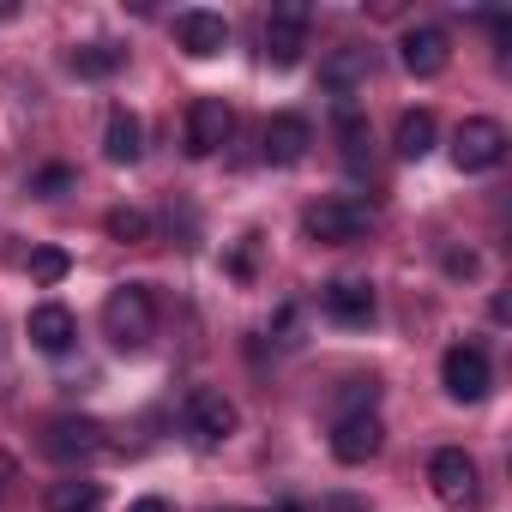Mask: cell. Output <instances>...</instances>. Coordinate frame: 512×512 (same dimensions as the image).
<instances>
[{
    "label": "cell",
    "mask_w": 512,
    "mask_h": 512,
    "mask_svg": "<svg viewBox=\"0 0 512 512\" xmlns=\"http://www.w3.org/2000/svg\"><path fill=\"white\" fill-rule=\"evenodd\" d=\"M67 187H73V169H67V163H49V169L31 175V193H37V199H61Z\"/></svg>",
    "instance_id": "24"
},
{
    "label": "cell",
    "mask_w": 512,
    "mask_h": 512,
    "mask_svg": "<svg viewBox=\"0 0 512 512\" xmlns=\"http://www.w3.org/2000/svg\"><path fill=\"white\" fill-rule=\"evenodd\" d=\"M500 157H506V127H500V121H488V115L458 121V133H452V163H458L464 175H482V169H494Z\"/></svg>",
    "instance_id": "3"
},
{
    "label": "cell",
    "mask_w": 512,
    "mask_h": 512,
    "mask_svg": "<svg viewBox=\"0 0 512 512\" xmlns=\"http://www.w3.org/2000/svg\"><path fill=\"white\" fill-rule=\"evenodd\" d=\"M235 422H241V410H235L217 386H193V392H187V428H193L199 440H211V446H217V440H229V434H235Z\"/></svg>",
    "instance_id": "8"
},
{
    "label": "cell",
    "mask_w": 512,
    "mask_h": 512,
    "mask_svg": "<svg viewBox=\"0 0 512 512\" xmlns=\"http://www.w3.org/2000/svg\"><path fill=\"white\" fill-rule=\"evenodd\" d=\"M25 332H31V344H37L43 356H67V350H73V338H79V320H73L61 302H43V308H31Z\"/></svg>",
    "instance_id": "14"
},
{
    "label": "cell",
    "mask_w": 512,
    "mask_h": 512,
    "mask_svg": "<svg viewBox=\"0 0 512 512\" xmlns=\"http://www.w3.org/2000/svg\"><path fill=\"white\" fill-rule=\"evenodd\" d=\"M103 157L109 163H139L145 157V127H139V115L133 109H109V127H103Z\"/></svg>",
    "instance_id": "18"
},
{
    "label": "cell",
    "mask_w": 512,
    "mask_h": 512,
    "mask_svg": "<svg viewBox=\"0 0 512 512\" xmlns=\"http://www.w3.org/2000/svg\"><path fill=\"white\" fill-rule=\"evenodd\" d=\"M440 386H446V398H458V404H476V398H488V386H494V374H488V356H482L476 344H452V350L440 356Z\"/></svg>",
    "instance_id": "4"
},
{
    "label": "cell",
    "mask_w": 512,
    "mask_h": 512,
    "mask_svg": "<svg viewBox=\"0 0 512 512\" xmlns=\"http://www.w3.org/2000/svg\"><path fill=\"white\" fill-rule=\"evenodd\" d=\"M43 452H49L55 464H85V458H97V452H103V428H97V422H85V416H61V422H49Z\"/></svg>",
    "instance_id": "9"
},
{
    "label": "cell",
    "mask_w": 512,
    "mask_h": 512,
    "mask_svg": "<svg viewBox=\"0 0 512 512\" xmlns=\"http://www.w3.org/2000/svg\"><path fill=\"white\" fill-rule=\"evenodd\" d=\"M97 506H103L97 482H55L49 488V512H97Z\"/></svg>",
    "instance_id": "21"
},
{
    "label": "cell",
    "mask_w": 512,
    "mask_h": 512,
    "mask_svg": "<svg viewBox=\"0 0 512 512\" xmlns=\"http://www.w3.org/2000/svg\"><path fill=\"white\" fill-rule=\"evenodd\" d=\"M229 133H235V109L223 103V97H199L193 109H187V157H217L223 145H229Z\"/></svg>",
    "instance_id": "7"
},
{
    "label": "cell",
    "mask_w": 512,
    "mask_h": 512,
    "mask_svg": "<svg viewBox=\"0 0 512 512\" xmlns=\"http://www.w3.org/2000/svg\"><path fill=\"white\" fill-rule=\"evenodd\" d=\"M151 332H157V302H151V290H145V284H121V290L103 302V338L133 356V350L151 344Z\"/></svg>",
    "instance_id": "1"
},
{
    "label": "cell",
    "mask_w": 512,
    "mask_h": 512,
    "mask_svg": "<svg viewBox=\"0 0 512 512\" xmlns=\"http://www.w3.org/2000/svg\"><path fill=\"white\" fill-rule=\"evenodd\" d=\"M127 67V49L121 43H85L79 55H73V73L79 79H109V73H121Z\"/></svg>",
    "instance_id": "20"
},
{
    "label": "cell",
    "mask_w": 512,
    "mask_h": 512,
    "mask_svg": "<svg viewBox=\"0 0 512 512\" xmlns=\"http://www.w3.org/2000/svg\"><path fill=\"white\" fill-rule=\"evenodd\" d=\"M308 7L302 0H278L272 7V19H266V61L272 67H296L302 61V49H308Z\"/></svg>",
    "instance_id": "6"
},
{
    "label": "cell",
    "mask_w": 512,
    "mask_h": 512,
    "mask_svg": "<svg viewBox=\"0 0 512 512\" xmlns=\"http://www.w3.org/2000/svg\"><path fill=\"white\" fill-rule=\"evenodd\" d=\"M13 488H19V458H13V452H0V506L13 500Z\"/></svg>",
    "instance_id": "26"
},
{
    "label": "cell",
    "mask_w": 512,
    "mask_h": 512,
    "mask_svg": "<svg viewBox=\"0 0 512 512\" xmlns=\"http://www.w3.org/2000/svg\"><path fill=\"white\" fill-rule=\"evenodd\" d=\"M109 235L127 241V247H139V241H151V217L133 211V205H115V211H109Z\"/></svg>",
    "instance_id": "22"
},
{
    "label": "cell",
    "mask_w": 512,
    "mask_h": 512,
    "mask_svg": "<svg viewBox=\"0 0 512 512\" xmlns=\"http://www.w3.org/2000/svg\"><path fill=\"white\" fill-rule=\"evenodd\" d=\"M398 61H404V73L434 79V73H446L452 43H446V31H440V25H410V31H404V43H398Z\"/></svg>",
    "instance_id": "10"
},
{
    "label": "cell",
    "mask_w": 512,
    "mask_h": 512,
    "mask_svg": "<svg viewBox=\"0 0 512 512\" xmlns=\"http://www.w3.org/2000/svg\"><path fill=\"white\" fill-rule=\"evenodd\" d=\"M278 512H302V506H278Z\"/></svg>",
    "instance_id": "30"
},
{
    "label": "cell",
    "mask_w": 512,
    "mask_h": 512,
    "mask_svg": "<svg viewBox=\"0 0 512 512\" xmlns=\"http://www.w3.org/2000/svg\"><path fill=\"white\" fill-rule=\"evenodd\" d=\"M127 512H169V500H157V494H151V500H133Z\"/></svg>",
    "instance_id": "29"
},
{
    "label": "cell",
    "mask_w": 512,
    "mask_h": 512,
    "mask_svg": "<svg viewBox=\"0 0 512 512\" xmlns=\"http://www.w3.org/2000/svg\"><path fill=\"white\" fill-rule=\"evenodd\" d=\"M392 151H398L404 163H422V157L434 151V115H428V109H410V115L398 121V139H392Z\"/></svg>",
    "instance_id": "19"
},
{
    "label": "cell",
    "mask_w": 512,
    "mask_h": 512,
    "mask_svg": "<svg viewBox=\"0 0 512 512\" xmlns=\"http://www.w3.org/2000/svg\"><path fill=\"white\" fill-rule=\"evenodd\" d=\"M326 512H374V506H368L362 494H332V500H326Z\"/></svg>",
    "instance_id": "27"
},
{
    "label": "cell",
    "mask_w": 512,
    "mask_h": 512,
    "mask_svg": "<svg viewBox=\"0 0 512 512\" xmlns=\"http://www.w3.org/2000/svg\"><path fill=\"white\" fill-rule=\"evenodd\" d=\"M332 127H338V151H344V169L350 175H368V163H374V133H368V115L356 109V103H338V115H332Z\"/></svg>",
    "instance_id": "16"
},
{
    "label": "cell",
    "mask_w": 512,
    "mask_h": 512,
    "mask_svg": "<svg viewBox=\"0 0 512 512\" xmlns=\"http://www.w3.org/2000/svg\"><path fill=\"white\" fill-rule=\"evenodd\" d=\"M446 272L452 278H476V253H446Z\"/></svg>",
    "instance_id": "28"
},
{
    "label": "cell",
    "mask_w": 512,
    "mask_h": 512,
    "mask_svg": "<svg viewBox=\"0 0 512 512\" xmlns=\"http://www.w3.org/2000/svg\"><path fill=\"white\" fill-rule=\"evenodd\" d=\"M380 446H386V428H380L374 410H362V416H338V428H332V458H338V464H368Z\"/></svg>",
    "instance_id": "11"
},
{
    "label": "cell",
    "mask_w": 512,
    "mask_h": 512,
    "mask_svg": "<svg viewBox=\"0 0 512 512\" xmlns=\"http://www.w3.org/2000/svg\"><path fill=\"white\" fill-rule=\"evenodd\" d=\"M368 73H374V49H362V43H344V49H332V55H326V67H320V85H326L338 103H350V91H356V85H368Z\"/></svg>",
    "instance_id": "13"
},
{
    "label": "cell",
    "mask_w": 512,
    "mask_h": 512,
    "mask_svg": "<svg viewBox=\"0 0 512 512\" xmlns=\"http://www.w3.org/2000/svg\"><path fill=\"white\" fill-rule=\"evenodd\" d=\"M175 43H181V55H193V61H211V55H223L229 49V25H223V13H181L175 19Z\"/></svg>",
    "instance_id": "12"
},
{
    "label": "cell",
    "mask_w": 512,
    "mask_h": 512,
    "mask_svg": "<svg viewBox=\"0 0 512 512\" xmlns=\"http://www.w3.org/2000/svg\"><path fill=\"white\" fill-rule=\"evenodd\" d=\"M308 145H314V127H308L302 115H272V121H266V163L290 169V163L308 157Z\"/></svg>",
    "instance_id": "15"
},
{
    "label": "cell",
    "mask_w": 512,
    "mask_h": 512,
    "mask_svg": "<svg viewBox=\"0 0 512 512\" xmlns=\"http://www.w3.org/2000/svg\"><path fill=\"white\" fill-rule=\"evenodd\" d=\"M67 272H73L67 247H37V253H31V278H37V284H61Z\"/></svg>",
    "instance_id": "23"
},
{
    "label": "cell",
    "mask_w": 512,
    "mask_h": 512,
    "mask_svg": "<svg viewBox=\"0 0 512 512\" xmlns=\"http://www.w3.org/2000/svg\"><path fill=\"white\" fill-rule=\"evenodd\" d=\"M320 302H326V314H332L338 326H368V320H374V290H368L362 278H332V284L320 290Z\"/></svg>",
    "instance_id": "17"
},
{
    "label": "cell",
    "mask_w": 512,
    "mask_h": 512,
    "mask_svg": "<svg viewBox=\"0 0 512 512\" xmlns=\"http://www.w3.org/2000/svg\"><path fill=\"white\" fill-rule=\"evenodd\" d=\"M368 223H374V217H368V205H356V199H320V205L302 211V229H308V241H320V247L362 241Z\"/></svg>",
    "instance_id": "2"
},
{
    "label": "cell",
    "mask_w": 512,
    "mask_h": 512,
    "mask_svg": "<svg viewBox=\"0 0 512 512\" xmlns=\"http://www.w3.org/2000/svg\"><path fill=\"white\" fill-rule=\"evenodd\" d=\"M374 398H380V386H374V380H350V386H344V398H338V416H362V410H374Z\"/></svg>",
    "instance_id": "25"
},
{
    "label": "cell",
    "mask_w": 512,
    "mask_h": 512,
    "mask_svg": "<svg viewBox=\"0 0 512 512\" xmlns=\"http://www.w3.org/2000/svg\"><path fill=\"white\" fill-rule=\"evenodd\" d=\"M428 482H434V494H440L446 506H458V512L476 506V458H470L464 446H440V452L428 458Z\"/></svg>",
    "instance_id": "5"
}]
</instances>
